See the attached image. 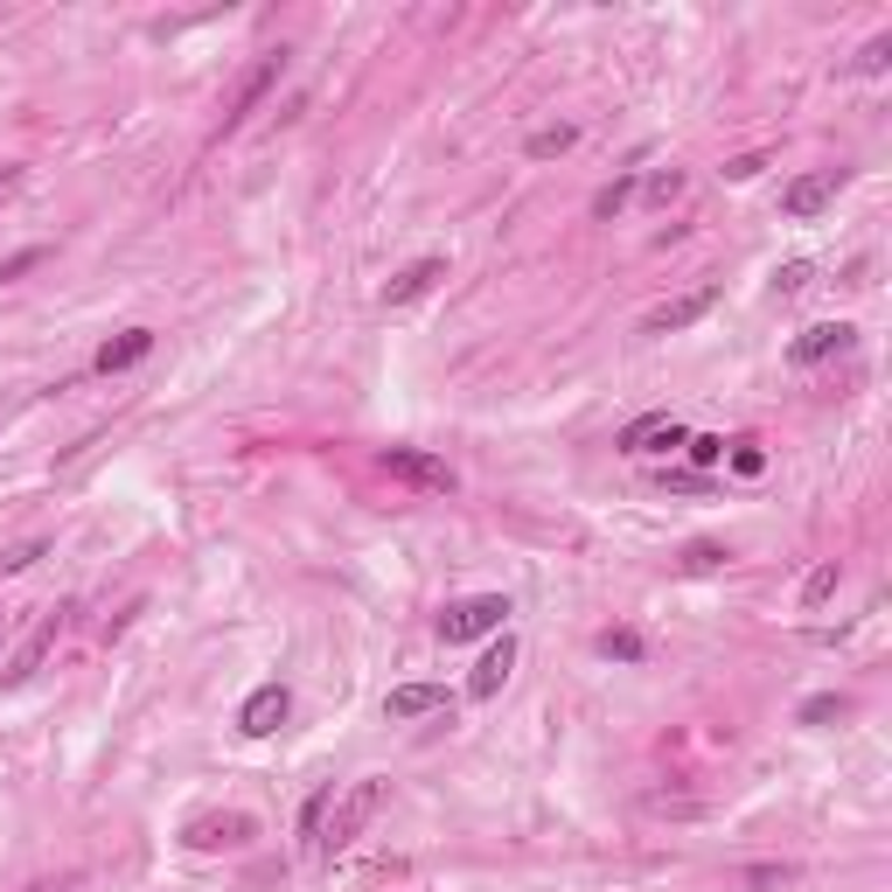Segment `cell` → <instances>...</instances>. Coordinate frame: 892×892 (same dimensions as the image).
Listing matches in <instances>:
<instances>
[{
  "label": "cell",
  "instance_id": "obj_1",
  "mask_svg": "<svg viewBox=\"0 0 892 892\" xmlns=\"http://www.w3.org/2000/svg\"><path fill=\"white\" fill-rule=\"evenodd\" d=\"M384 809V781H356V789L335 802V816H321V836H314V851H349L363 830H370V816Z\"/></svg>",
  "mask_w": 892,
  "mask_h": 892
},
{
  "label": "cell",
  "instance_id": "obj_2",
  "mask_svg": "<svg viewBox=\"0 0 892 892\" xmlns=\"http://www.w3.org/2000/svg\"><path fill=\"white\" fill-rule=\"evenodd\" d=\"M503 614H509V599H503V593L454 599V607L439 614V635H446V642H482V635H503Z\"/></svg>",
  "mask_w": 892,
  "mask_h": 892
},
{
  "label": "cell",
  "instance_id": "obj_3",
  "mask_svg": "<svg viewBox=\"0 0 892 892\" xmlns=\"http://www.w3.org/2000/svg\"><path fill=\"white\" fill-rule=\"evenodd\" d=\"M377 467L384 475H398V482H412V488H454V467H446L439 454H418V446H384L377 454Z\"/></svg>",
  "mask_w": 892,
  "mask_h": 892
},
{
  "label": "cell",
  "instance_id": "obj_4",
  "mask_svg": "<svg viewBox=\"0 0 892 892\" xmlns=\"http://www.w3.org/2000/svg\"><path fill=\"white\" fill-rule=\"evenodd\" d=\"M286 712H294V691H286V684H258L245 697V712H238V732H245V740H272V732L286 725Z\"/></svg>",
  "mask_w": 892,
  "mask_h": 892
},
{
  "label": "cell",
  "instance_id": "obj_5",
  "mask_svg": "<svg viewBox=\"0 0 892 892\" xmlns=\"http://www.w3.org/2000/svg\"><path fill=\"white\" fill-rule=\"evenodd\" d=\"M718 307V286L704 279V286H691V294H676V300H663L648 314V335H676V328H691V321H704V314Z\"/></svg>",
  "mask_w": 892,
  "mask_h": 892
},
{
  "label": "cell",
  "instance_id": "obj_6",
  "mask_svg": "<svg viewBox=\"0 0 892 892\" xmlns=\"http://www.w3.org/2000/svg\"><path fill=\"white\" fill-rule=\"evenodd\" d=\"M844 181H851V168H816V175H802V181L781 189V209H789V217H816V209L844 189Z\"/></svg>",
  "mask_w": 892,
  "mask_h": 892
},
{
  "label": "cell",
  "instance_id": "obj_7",
  "mask_svg": "<svg viewBox=\"0 0 892 892\" xmlns=\"http://www.w3.org/2000/svg\"><path fill=\"white\" fill-rule=\"evenodd\" d=\"M509 670H516V635L503 627V635H495L488 648H482V663H475V676H467V697H495L509 684Z\"/></svg>",
  "mask_w": 892,
  "mask_h": 892
},
{
  "label": "cell",
  "instance_id": "obj_8",
  "mask_svg": "<svg viewBox=\"0 0 892 892\" xmlns=\"http://www.w3.org/2000/svg\"><path fill=\"white\" fill-rule=\"evenodd\" d=\"M691 433L676 426L670 412H648V418H635V426L621 433V454H670V446H684Z\"/></svg>",
  "mask_w": 892,
  "mask_h": 892
},
{
  "label": "cell",
  "instance_id": "obj_9",
  "mask_svg": "<svg viewBox=\"0 0 892 892\" xmlns=\"http://www.w3.org/2000/svg\"><path fill=\"white\" fill-rule=\"evenodd\" d=\"M858 349V328L851 321H816L795 335V363H823V356H851Z\"/></svg>",
  "mask_w": 892,
  "mask_h": 892
},
{
  "label": "cell",
  "instance_id": "obj_10",
  "mask_svg": "<svg viewBox=\"0 0 892 892\" xmlns=\"http://www.w3.org/2000/svg\"><path fill=\"white\" fill-rule=\"evenodd\" d=\"M439 279H446V258H418V266H405L398 279L384 286V307H412V300H426Z\"/></svg>",
  "mask_w": 892,
  "mask_h": 892
},
{
  "label": "cell",
  "instance_id": "obj_11",
  "mask_svg": "<svg viewBox=\"0 0 892 892\" xmlns=\"http://www.w3.org/2000/svg\"><path fill=\"white\" fill-rule=\"evenodd\" d=\"M251 836V816H196L181 830V844L189 851H224V844H245Z\"/></svg>",
  "mask_w": 892,
  "mask_h": 892
},
{
  "label": "cell",
  "instance_id": "obj_12",
  "mask_svg": "<svg viewBox=\"0 0 892 892\" xmlns=\"http://www.w3.org/2000/svg\"><path fill=\"white\" fill-rule=\"evenodd\" d=\"M272 85H279V57H266V63H258L245 85H238V98H230V112H224V133H238V126L258 112V98H266Z\"/></svg>",
  "mask_w": 892,
  "mask_h": 892
},
{
  "label": "cell",
  "instance_id": "obj_13",
  "mask_svg": "<svg viewBox=\"0 0 892 892\" xmlns=\"http://www.w3.org/2000/svg\"><path fill=\"white\" fill-rule=\"evenodd\" d=\"M147 356H153V328H126V335H112V343L98 349V370L119 377V370H133V363H147Z\"/></svg>",
  "mask_w": 892,
  "mask_h": 892
},
{
  "label": "cell",
  "instance_id": "obj_14",
  "mask_svg": "<svg viewBox=\"0 0 892 892\" xmlns=\"http://www.w3.org/2000/svg\"><path fill=\"white\" fill-rule=\"evenodd\" d=\"M49 648H57V614H49V621L36 627V635L21 642V655H14V670H0V684H8V691H14V684H29V676L42 670V655H49Z\"/></svg>",
  "mask_w": 892,
  "mask_h": 892
},
{
  "label": "cell",
  "instance_id": "obj_15",
  "mask_svg": "<svg viewBox=\"0 0 892 892\" xmlns=\"http://www.w3.org/2000/svg\"><path fill=\"white\" fill-rule=\"evenodd\" d=\"M426 712H446V691L439 684H398L384 697V718H426Z\"/></svg>",
  "mask_w": 892,
  "mask_h": 892
},
{
  "label": "cell",
  "instance_id": "obj_16",
  "mask_svg": "<svg viewBox=\"0 0 892 892\" xmlns=\"http://www.w3.org/2000/svg\"><path fill=\"white\" fill-rule=\"evenodd\" d=\"M572 140H579V126H537L523 153H531V161H551V153H572Z\"/></svg>",
  "mask_w": 892,
  "mask_h": 892
},
{
  "label": "cell",
  "instance_id": "obj_17",
  "mask_svg": "<svg viewBox=\"0 0 892 892\" xmlns=\"http://www.w3.org/2000/svg\"><path fill=\"white\" fill-rule=\"evenodd\" d=\"M836 579H844V572H836V558H823V565L802 579V607H823V599H836Z\"/></svg>",
  "mask_w": 892,
  "mask_h": 892
},
{
  "label": "cell",
  "instance_id": "obj_18",
  "mask_svg": "<svg viewBox=\"0 0 892 892\" xmlns=\"http://www.w3.org/2000/svg\"><path fill=\"white\" fill-rule=\"evenodd\" d=\"M599 655H614V663H642V635H635V627H607V635H599Z\"/></svg>",
  "mask_w": 892,
  "mask_h": 892
},
{
  "label": "cell",
  "instance_id": "obj_19",
  "mask_svg": "<svg viewBox=\"0 0 892 892\" xmlns=\"http://www.w3.org/2000/svg\"><path fill=\"white\" fill-rule=\"evenodd\" d=\"M328 809H335V789H314V795L300 802V836H307V844L321 836V816H328Z\"/></svg>",
  "mask_w": 892,
  "mask_h": 892
},
{
  "label": "cell",
  "instance_id": "obj_20",
  "mask_svg": "<svg viewBox=\"0 0 892 892\" xmlns=\"http://www.w3.org/2000/svg\"><path fill=\"white\" fill-rule=\"evenodd\" d=\"M627 196H635V175H621V181H607V189L593 196V217H621V209H627Z\"/></svg>",
  "mask_w": 892,
  "mask_h": 892
},
{
  "label": "cell",
  "instance_id": "obj_21",
  "mask_svg": "<svg viewBox=\"0 0 892 892\" xmlns=\"http://www.w3.org/2000/svg\"><path fill=\"white\" fill-rule=\"evenodd\" d=\"M809 279H816V266H809V258H789V266L774 272V294H802Z\"/></svg>",
  "mask_w": 892,
  "mask_h": 892
},
{
  "label": "cell",
  "instance_id": "obj_22",
  "mask_svg": "<svg viewBox=\"0 0 892 892\" xmlns=\"http://www.w3.org/2000/svg\"><path fill=\"white\" fill-rule=\"evenodd\" d=\"M885 63H892V36H872V42L858 49V70H864V77H879Z\"/></svg>",
  "mask_w": 892,
  "mask_h": 892
},
{
  "label": "cell",
  "instance_id": "obj_23",
  "mask_svg": "<svg viewBox=\"0 0 892 892\" xmlns=\"http://www.w3.org/2000/svg\"><path fill=\"white\" fill-rule=\"evenodd\" d=\"M684 446H691V460H697V467H718V460H725V439H718V433H691Z\"/></svg>",
  "mask_w": 892,
  "mask_h": 892
},
{
  "label": "cell",
  "instance_id": "obj_24",
  "mask_svg": "<svg viewBox=\"0 0 892 892\" xmlns=\"http://www.w3.org/2000/svg\"><path fill=\"white\" fill-rule=\"evenodd\" d=\"M836 712H844V697H836V691H830V697H809V704H802V725H830Z\"/></svg>",
  "mask_w": 892,
  "mask_h": 892
},
{
  "label": "cell",
  "instance_id": "obj_25",
  "mask_svg": "<svg viewBox=\"0 0 892 892\" xmlns=\"http://www.w3.org/2000/svg\"><path fill=\"white\" fill-rule=\"evenodd\" d=\"M36 558H42V544L29 537V544H14V551H0V572H29Z\"/></svg>",
  "mask_w": 892,
  "mask_h": 892
},
{
  "label": "cell",
  "instance_id": "obj_26",
  "mask_svg": "<svg viewBox=\"0 0 892 892\" xmlns=\"http://www.w3.org/2000/svg\"><path fill=\"white\" fill-rule=\"evenodd\" d=\"M732 467H740V475H760V467H767V454H760L753 439H732Z\"/></svg>",
  "mask_w": 892,
  "mask_h": 892
},
{
  "label": "cell",
  "instance_id": "obj_27",
  "mask_svg": "<svg viewBox=\"0 0 892 892\" xmlns=\"http://www.w3.org/2000/svg\"><path fill=\"white\" fill-rule=\"evenodd\" d=\"M42 258H49L42 245H29V251H14V258H8V266H0V279H21V272H36V266H42Z\"/></svg>",
  "mask_w": 892,
  "mask_h": 892
},
{
  "label": "cell",
  "instance_id": "obj_28",
  "mask_svg": "<svg viewBox=\"0 0 892 892\" xmlns=\"http://www.w3.org/2000/svg\"><path fill=\"white\" fill-rule=\"evenodd\" d=\"M676 189H684V175H676V168H663V175H648V196H655V202H670Z\"/></svg>",
  "mask_w": 892,
  "mask_h": 892
},
{
  "label": "cell",
  "instance_id": "obj_29",
  "mask_svg": "<svg viewBox=\"0 0 892 892\" xmlns=\"http://www.w3.org/2000/svg\"><path fill=\"white\" fill-rule=\"evenodd\" d=\"M718 558H725V551H718V544H691V551H684V565H691V572H712Z\"/></svg>",
  "mask_w": 892,
  "mask_h": 892
},
{
  "label": "cell",
  "instance_id": "obj_30",
  "mask_svg": "<svg viewBox=\"0 0 892 892\" xmlns=\"http://www.w3.org/2000/svg\"><path fill=\"white\" fill-rule=\"evenodd\" d=\"M760 168H767V161H760V153H740V161H732L725 175H732V181H746V175H760Z\"/></svg>",
  "mask_w": 892,
  "mask_h": 892
},
{
  "label": "cell",
  "instance_id": "obj_31",
  "mask_svg": "<svg viewBox=\"0 0 892 892\" xmlns=\"http://www.w3.org/2000/svg\"><path fill=\"white\" fill-rule=\"evenodd\" d=\"M14 181H21V168H0V196H8V189H14Z\"/></svg>",
  "mask_w": 892,
  "mask_h": 892
}]
</instances>
